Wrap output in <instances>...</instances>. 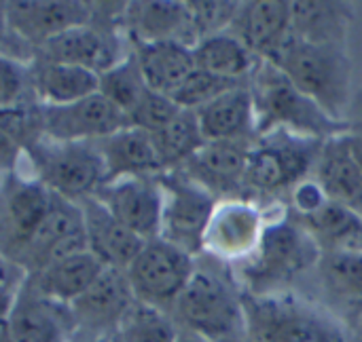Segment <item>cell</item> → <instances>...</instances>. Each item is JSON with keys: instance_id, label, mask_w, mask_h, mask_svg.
Here are the masks:
<instances>
[{"instance_id": "cell-22", "label": "cell", "mask_w": 362, "mask_h": 342, "mask_svg": "<svg viewBox=\"0 0 362 342\" xmlns=\"http://www.w3.org/2000/svg\"><path fill=\"white\" fill-rule=\"evenodd\" d=\"M255 142H208L180 171L214 197L231 195L244 186L248 152ZM178 171V169H176Z\"/></svg>"}, {"instance_id": "cell-5", "label": "cell", "mask_w": 362, "mask_h": 342, "mask_svg": "<svg viewBox=\"0 0 362 342\" xmlns=\"http://www.w3.org/2000/svg\"><path fill=\"white\" fill-rule=\"evenodd\" d=\"M263 61L284 72L301 93L312 97L333 118L344 121L350 99V66L344 47L312 44L291 34V38Z\"/></svg>"}, {"instance_id": "cell-10", "label": "cell", "mask_w": 362, "mask_h": 342, "mask_svg": "<svg viewBox=\"0 0 362 342\" xmlns=\"http://www.w3.org/2000/svg\"><path fill=\"white\" fill-rule=\"evenodd\" d=\"M53 193L34 176L17 169L2 180V258L17 260L42 226L51 209Z\"/></svg>"}, {"instance_id": "cell-34", "label": "cell", "mask_w": 362, "mask_h": 342, "mask_svg": "<svg viewBox=\"0 0 362 342\" xmlns=\"http://www.w3.org/2000/svg\"><path fill=\"white\" fill-rule=\"evenodd\" d=\"M178 336L180 328L170 313L136 300L108 342H178Z\"/></svg>"}, {"instance_id": "cell-16", "label": "cell", "mask_w": 362, "mask_h": 342, "mask_svg": "<svg viewBox=\"0 0 362 342\" xmlns=\"http://www.w3.org/2000/svg\"><path fill=\"white\" fill-rule=\"evenodd\" d=\"M4 25L19 40L34 44V51L53 36L93 21L89 2L66 0H17L4 2Z\"/></svg>"}, {"instance_id": "cell-19", "label": "cell", "mask_w": 362, "mask_h": 342, "mask_svg": "<svg viewBox=\"0 0 362 342\" xmlns=\"http://www.w3.org/2000/svg\"><path fill=\"white\" fill-rule=\"evenodd\" d=\"M259 59H269L293 34V8L284 0L242 2L229 30Z\"/></svg>"}, {"instance_id": "cell-8", "label": "cell", "mask_w": 362, "mask_h": 342, "mask_svg": "<svg viewBox=\"0 0 362 342\" xmlns=\"http://www.w3.org/2000/svg\"><path fill=\"white\" fill-rule=\"evenodd\" d=\"M195 271V256L157 237L144 243L138 258L129 264L127 277L136 300L172 315Z\"/></svg>"}, {"instance_id": "cell-44", "label": "cell", "mask_w": 362, "mask_h": 342, "mask_svg": "<svg viewBox=\"0 0 362 342\" xmlns=\"http://www.w3.org/2000/svg\"><path fill=\"white\" fill-rule=\"evenodd\" d=\"M89 342H108V341H89Z\"/></svg>"}, {"instance_id": "cell-33", "label": "cell", "mask_w": 362, "mask_h": 342, "mask_svg": "<svg viewBox=\"0 0 362 342\" xmlns=\"http://www.w3.org/2000/svg\"><path fill=\"white\" fill-rule=\"evenodd\" d=\"M320 279L327 294L362 317V250L325 252L318 262Z\"/></svg>"}, {"instance_id": "cell-28", "label": "cell", "mask_w": 362, "mask_h": 342, "mask_svg": "<svg viewBox=\"0 0 362 342\" xmlns=\"http://www.w3.org/2000/svg\"><path fill=\"white\" fill-rule=\"evenodd\" d=\"M193 55L197 70L240 85H244L246 78H252L261 63V59L231 32L202 38L193 47Z\"/></svg>"}, {"instance_id": "cell-12", "label": "cell", "mask_w": 362, "mask_h": 342, "mask_svg": "<svg viewBox=\"0 0 362 342\" xmlns=\"http://www.w3.org/2000/svg\"><path fill=\"white\" fill-rule=\"evenodd\" d=\"M40 121L42 135L57 142H100L129 127L125 112L102 93L66 106H40Z\"/></svg>"}, {"instance_id": "cell-2", "label": "cell", "mask_w": 362, "mask_h": 342, "mask_svg": "<svg viewBox=\"0 0 362 342\" xmlns=\"http://www.w3.org/2000/svg\"><path fill=\"white\" fill-rule=\"evenodd\" d=\"M172 317L180 330L208 342H248L244 292L233 275L197 267Z\"/></svg>"}, {"instance_id": "cell-24", "label": "cell", "mask_w": 362, "mask_h": 342, "mask_svg": "<svg viewBox=\"0 0 362 342\" xmlns=\"http://www.w3.org/2000/svg\"><path fill=\"white\" fill-rule=\"evenodd\" d=\"M95 146L106 167V180L159 176L163 171L153 135L144 129L132 125L123 127L121 131L95 142Z\"/></svg>"}, {"instance_id": "cell-20", "label": "cell", "mask_w": 362, "mask_h": 342, "mask_svg": "<svg viewBox=\"0 0 362 342\" xmlns=\"http://www.w3.org/2000/svg\"><path fill=\"white\" fill-rule=\"evenodd\" d=\"M85 216L87 250L102 260L106 269L127 271L142 252L146 239L121 224L95 197L81 201Z\"/></svg>"}, {"instance_id": "cell-30", "label": "cell", "mask_w": 362, "mask_h": 342, "mask_svg": "<svg viewBox=\"0 0 362 342\" xmlns=\"http://www.w3.org/2000/svg\"><path fill=\"white\" fill-rule=\"evenodd\" d=\"M297 222L314 237L322 254L362 250V214L348 205L329 199L316 212L297 218Z\"/></svg>"}, {"instance_id": "cell-29", "label": "cell", "mask_w": 362, "mask_h": 342, "mask_svg": "<svg viewBox=\"0 0 362 342\" xmlns=\"http://www.w3.org/2000/svg\"><path fill=\"white\" fill-rule=\"evenodd\" d=\"M32 87L40 106H66L100 93V74L81 66L38 61L32 70Z\"/></svg>"}, {"instance_id": "cell-25", "label": "cell", "mask_w": 362, "mask_h": 342, "mask_svg": "<svg viewBox=\"0 0 362 342\" xmlns=\"http://www.w3.org/2000/svg\"><path fill=\"white\" fill-rule=\"evenodd\" d=\"M104 271L106 267L102 260L89 250H83L42 269L36 275H30V283L42 298L62 307H70L95 283Z\"/></svg>"}, {"instance_id": "cell-39", "label": "cell", "mask_w": 362, "mask_h": 342, "mask_svg": "<svg viewBox=\"0 0 362 342\" xmlns=\"http://www.w3.org/2000/svg\"><path fill=\"white\" fill-rule=\"evenodd\" d=\"M34 91L32 72H28L25 63L2 55L0 59V108H13L25 104V93Z\"/></svg>"}, {"instance_id": "cell-15", "label": "cell", "mask_w": 362, "mask_h": 342, "mask_svg": "<svg viewBox=\"0 0 362 342\" xmlns=\"http://www.w3.org/2000/svg\"><path fill=\"white\" fill-rule=\"evenodd\" d=\"M134 305L136 294L132 290L127 271L106 269L95 283L70 305V313L76 332H85L91 336V341H108Z\"/></svg>"}, {"instance_id": "cell-38", "label": "cell", "mask_w": 362, "mask_h": 342, "mask_svg": "<svg viewBox=\"0 0 362 342\" xmlns=\"http://www.w3.org/2000/svg\"><path fill=\"white\" fill-rule=\"evenodd\" d=\"M182 108L168 95L148 91L142 102L134 108V112L129 114V125L144 129L148 133L159 131L161 127H165Z\"/></svg>"}, {"instance_id": "cell-11", "label": "cell", "mask_w": 362, "mask_h": 342, "mask_svg": "<svg viewBox=\"0 0 362 342\" xmlns=\"http://www.w3.org/2000/svg\"><path fill=\"white\" fill-rule=\"evenodd\" d=\"M83 250H87V235L81 203L53 193L51 209L42 226L23 250V254L13 262L23 267L30 275H36L42 269Z\"/></svg>"}, {"instance_id": "cell-36", "label": "cell", "mask_w": 362, "mask_h": 342, "mask_svg": "<svg viewBox=\"0 0 362 342\" xmlns=\"http://www.w3.org/2000/svg\"><path fill=\"white\" fill-rule=\"evenodd\" d=\"M187 4H189L191 28H193L195 40L199 42L202 38L229 32L242 2H208V0L202 2V0H197V2H187Z\"/></svg>"}, {"instance_id": "cell-3", "label": "cell", "mask_w": 362, "mask_h": 342, "mask_svg": "<svg viewBox=\"0 0 362 342\" xmlns=\"http://www.w3.org/2000/svg\"><path fill=\"white\" fill-rule=\"evenodd\" d=\"M248 342H348L344 322L291 292L244 294Z\"/></svg>"}, {"instance_id": "cell-4", "label": "cell", "mask_w": 362, "mask_h": 342, "mask_svg": "<svg viewBox=\"0 0 362 342\" xmlns=\"http://www.w3.org/2000/svg\"><path fill=\"white\" fill-rule=\"evenodd\" d=\"M250 80V91L257 106L259 135L276 129H286L291 133L325 142L329 138L350 133L346 121L333 118L322 106L301 93L286 78V74L269 61L261 59Z\"/></svg>"}, {"instance_id": "cell-26", "label": "cell", "mask_w": 362, "mask_h": 342, "mask_svg": "<svg viewBox=\"0 0 362 342\" xmlns=\"http://www.w3.org/2000/svg\"><path fill=\"white\" fill-rule=\"evenodd\" d=\"M134 53L138 57L142 76L151 91L172 97V93L197 70L193 47L161 40V42H140L132 40Z\"/></svg>"}, {"instance_id": "cell-1", "label": "cell", "mask_w": 362, "mask_h": 342, "mask_svg": "<svg viewBox=\"0 0 362 342\" xmlns=\"http://www.w3.org/2000/svg\"><path fill=\"white\" fill-rule=\"evenodd\" d=\"M322 258L320 245L297 222V218L280 216L267 220L257 250L233 267V277L244 294H278L318 267Z\"/></svg>"}, {"instance_id": "cell-18", "label": "cell", "mask_w": 362, "mask_h": 342, "mask_svg": "<svg viewBox=\"0 0 362 342\" xmlns=\"http://www.w3.org/2000/svg\"><path fill=\"white\" fill-rule=\"evenodd\" d=\"M34 53L38 61L81 66L98 74L110 70L125 57L121 55L119 38L110 34L106 28H98L93 21L53 36Z\"/></svg>"}, {"instance_id": "cell-6", "label": "cell", "mask_w": 362, "mask_h": 342, "mask_svg": "<svg viewBox=\"0 0 362 342\" xmlns=\"http://www.w3.org/2000/svg\"><path fill=\"white\" fill-rule=\"evenodd\" d=\"M322 144V140L303 138L286 129L259 135L248 152L244 188L261 195L293 190L316 169Z\"/></svg>"}, {"instance_id": "cell-14", "label": "cell", "mask_w": 362, "mask_h": 342, "mask_svg": "<svg viewBox=\"0 0 362 342\" xmlns=\"http://www.w3.org/2000/svg\"><path fill=\"white\" fill-rule=\"evenodd\" d=\"M93 197L142 239L161 237L163 188L157 176L106 180Z\"/></svg>"}, {"instance_id": "cell-9", "label": "cell", "mask_w": 362, "mask_h": 342, "mask_svg": "<svg viewBox=\"0 0 362 342\" xmlns=\"http://www.w3.org/2000/svg\"><path fill=\"white\" fill-rule=\"evenodd\" d=\"M163 188L161 239L191 256L204 252V237L218 199L187 173L163 171L157 176Z\"/></svg>"}, {"instance_id": "cell-35", "label": "cell", "mask_w": 362, "mask_h": 342, "mask_svg": "<svg viewBox=\"0 0 362 342\" xmlns=\"http://www.w3.org/2000/svg\"><path fill=\"white\" fill-rule=\"evenodd\" d=\"M148 91L151 89L142 76V70L134 51L125 53V57L119 63H115L110 70L100 74V93L108 97L117 108H121L127 121L134 108L142 102V97Z\"/></svg>"}, {"instance_id": "cell-27", "label": "cell", "mask_w": 362, "mask_h": 342, "mask_svg": "<svg viewBox=\"0 0 362 342\" xmlns=\"http://www.w3.org/2000/svg\"><path fill=\"white\" fill-rule=\"evenodd\" d=\"M350 133L325 140L316 165V182L331 201L362 214V169L350 150Z\"/></svg>"}, {"instance_id": "cell-32", "label": "cell", "mask_w": 362, "mask_h": 342, "mask_svg": "<svg viewBox=\"0 0 362 342\" xmlns=\"http://www.w3.org/2000/svg\"><path fill=\"white\" fill-rule=\"evenodd\" d=\"M151 135L163 171L182 169L208 144L195 110H180L165 127Z\"/></svg>"}, {"instance_id": "cell-21", "label": "cell", "mask_w": 362, "mask_h": 342, "mask_svg": "<svg viewBox=\"0 0 362 342\" xmlns=\"http://www.w3.org/2000/svg\"><path fill=\"white\" fill-rule=\"evenodd\" d=\"M195 112L208 142H255L259 138L250 85H238Z\"/></svg>"}, {"instance_id": "cell-23", "label": "cell", "mask_w": 362, "mask_h": 342, "mask_svg": "<svg viewBox=\"0 0 362 342\" xmlns=\"http://www.w3.org/2000/svg\"><path fill=\"white\" fill-rule=\"evenodd\" d=\"M125 25L129 30V38L140 42L176 40L189 47H195L197 42L191 28L187 2H129L125 8Z\"/></svg>"}, {"instance_id": "cell-43", "label": "cell", "mask_w": 362, "mask_h": 342, "mask_svg": "<svg viewBox=\"0 0 362 342\" xmlns=\"http://www.w3.org/2000/svg\"><path fill=\"white\" fill-rule=\"evenodd\" d=\"M356 332H358V336L362 338V317L356 322Z\"/></svg>"}, {"instance_id": "cell-13", "label": "cell", "mask_w": 362, "mask_h": 342, "mask_svg": "<svg viewBox=\"0 0 362 342\" xmlns=\"http://www.w3.org/2000/svg\"><path fill=\"white\" fill-rule=\"evenodd\" d=\"M267 220L248 199H221L204 237V252L225 264L244 262L259 245Z\"/></svg>"}, {"instance_id": "cell-41", "label": "cell", "mask_w": 362, "mask_h": 342, "mask_svg": "<svg viewBox=\"0 0 362 342\" xmlns=\"http://www.w3.org/2000/svg\"><path fill=\"white\" fill-rule=\"evenodd\" d=\"M348 140H350V150H352V154H354L358 167L362 169V133H352V131H350Z\"/></svg>"}, {"instance_id": "cell-31", "label": "cell", "mask_w": 362, "mask_h": 342, "mask_svg": "<svg viewBox=\"0 0 362 342\" xmlns=\"http://www.w3.org/2000/svg\"><path fill=\"white\" fill-rule=\"evenodd\" d=\"M295 38L312 44L344 47L350 8L339 2H291Z\"/></svg>"}, {"instance_id": "cell-40", "label": "cell", "mask_w": 362, "mask_h": 342, "mask_svg": "<svg viewBox=\"0 0 362 342\" xmlns=\"http://www.w3.org/2000/svg\"><path fill=\"white\" fill-rule=\"evenodd\" d=\"M327 201H329V197L322 190V186L316 182V178H308L291 190V205H293L297 218L316 212Z\"/></svg>"}, {"instance_id": "cell-37", "label": "cell", "mask_w": 362, "mask_h": 342, "mask_svg": "<svg viewBox=\"0 0 362 342\" xmlns=\"http://www.w3.org/2000/svg\"><path fill=\"white\" fill-rule=\"evenodd\" d=\"M240 83H229L223 78H216L212 74H206L202 70H195L174 93L172 99L182 108V110H199L202 106L210 104L225 91L238 87Z\"/></svg>"}, {"instance_id": "cell-17", "label": "cell", "mask_w": 362, "mask_h": 342, "mask_svg": "<svg viewBox=\"0 0 362 342\" xmlns=\"http://www.w3.org/2000/svg\"><path fill=\"white\" fill-rule=\"evenodd\" d=\"M74 332L70 307L42 298L30 281L2 313V342H68Z\"/></svg>"}, {"instance_id": "cell-42", "label": "cell", "mask_w": 362, "mask_h": 342, "mask_svg": "<svg viewBox=\"0 0 362 342\" xmlns=\"http://www.w3.org/2000/svg\"><path fill=\"white\" fill-rule=\"evenodd\" d=\"M178 342H208V341H206V338H199V336H195V334H191V332H185V330H180Z\"/></svg>"}, {"instance_id": "cell-7", "label": "cell", "mask_w": 362, "mask_h": 342, "mask_svg": "<svg viewBox=\"0 0 362 342\" xmlns=\"http://www.w3.org/2000/svg\"><path fill=\"white\" fill-rule=\"evenodd\" d=\"M23 157L30 159L34 178L74 203L93 197L106 182V167L95 142H57L42 135L23 150Z\"/></svg>"}]
</instances>
